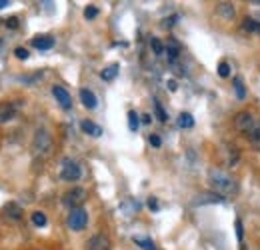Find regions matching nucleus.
I'll list each match as a JSON object with an SVG mask.
<instances>
[{"instance_id":"b1692460","label":"nucleus","mask_w":260,"mask_h":250,"mask_svg":"<svg viewBox=\"0 0 260 250\" xmlns=\"http://www.w3.org/2000/svg\"><path fill=\"white\" fill-rule=\"evenodd\" d=\"M154 110H156V116H158V120H160V122H166V120H168V114L164 112L162 104H160L158 100H154Z\"/></svg>"},{"instance_id":"cd10ccee","label":"nucleus","mask_w":260,"mask_h":250,"mask_svg":"<svg viewBox=\"0 0 260 250\" xmlns=\"http://www.w3.org/2000/svg\"><path fill=\"white\" fill-rule=\"evenodd\" d=\"M218 74H220L222 78H226L228 74H230V66H228V63H220V64H218Z\"/></svg>"},{"instance_id":"ddd939ff","label":"nucleus","mask_w":260,"mask_h":250,"mask_svg":"<svg viewBox=\"0 0 260 250\" xmlns=\"http://www.w3.org/2000/svg\"><path fill=\"white\" fill-rule=\"evenodd\" d=\"M118 70H120V66L114 63V64H110V66H106L102 72H100V78L102 80H114L116 76H118Z\"/></svg>"},{"instance_id":"aec40b11","label":"nucleus","mask_w":260,"mask_h":250,"mask_svg":"<svg viewBox=\"0 0 260 250\" xmlns=\"http://www.w3.org/2000/svg\"><path fill=\"white\" fill-rule=\"evenodd\" d=\"M134 242H136L142 250H156L154 242H152L150 238H140V236H136V238H134Z\"/></svg>"},{"instance_id":"9d476101","label":"nucleus","mask_w":260,"mask_h":250,"mask_svg":"<svg viewBox=\"0 0 260 250\" xmlns=\"http://www.w3.org/2000/svg\"><path fill=\"white\" fill-rule=\"evenodd\" d=\"M86 250H110V240L106 234H94L88 244H86Z\"/></svg>"},{"instance_id":"c9c22d12","label":"nucleus","mask_w":260,"mask_h":250,"mask_svg":"<svg viewBox=\"0 0 260 250\" xmlns=\"http://www.w3.org/2000/svg\"><path fill=\"white\" fill-rule=\"evenodd\" d=\"M2 46H4V40H2V38H0V50H2Z\"/></svg>"},{"instance_id":"bb28decb","label":"nucleus","mask_w":260,"mask_h":250,"mask_svg":"<svg viewBox=\"0 0 260 250\" xmlns=\"http://www.w3.org/2000/svg\"><path fill=\"white\" fill-rule=\"evenodd\" d=\"M84 16H86L88 20L96 18V16H98V8H96V6H86V10H84Z\"/></svg>"},{"instance_id":"6e6552de","label":"nucleus","mask_w":260,"mask_h":250,"mask_svg":"<svg viewBox=\"0 0 260 250\" xmlns=\"http://www.w3.org/2000/svg\"><path fill=\"white\" fill-rule=\"evenodd\" d=\"M52 94H54V98L58 100V104H60L64 110H70V106H72V98H70V94H68V90H66L64 86L54 84V86H52Z\"/></svg>"},{"instance_id":"f704fd0d","label":"nucleus","mask_w":260,"mask_h":250,"mask_svg":"<svg viewBox=\"0 0 260 250\" xmlns=\"http://www.w3.org/2000/svg\"><path fill=\"white\" fill-rule=\"evenodd\" d=\"M4 6H8V2H6V0H0V10H2Z\"/></svg>"},{"instance_id":"2f4dec72","label":"nucleus","mask_w":260,"mask_h":250,"mask_svg":"<svg viewBox=\"0 0 260 250\" xmlns=\"http://www.w3.org/2000/svg\"><path fill=\"white\" fill-rule=\"evenodd\" d=\"M176 88H178V86H176V82H174V80H168V90H170V92H174Z\"/></svg>"},{"instance_id":"f257e3e1","label":"nucleus","mask_w":260,"mask_h":250,"mask_svg":"<svg viewBox=\"0 0 260 250\" xmlns=\"http://www.w3.org/2000/svg\"><path fill=\"white\" fill-rule=\"evenodd\" d=\"M208 182H210V188L216 192V194H220V196H234L236 192H238V184H236V180L226 174L224 170H220V168H210V172H208Z\"/></svg>"},{"instance_id":"20e7f679","label":"nucleus","mask_w":260,"mask_h":250,"mask_svg":"<svg viewBox=\"0 0 260 250\" xmlns=\"http://www.w3.org/2000/svg\"><path fill=\"white\" fill-rule=\"evenodd\" d=\"M66 222H68V228H70V230L80 232V230H84L86 224H88V212H86L82 206H80V208H72Z\"/></svg>"},{"instance_id":"7ed1b4c3","label":"nucleus","mask_w":260,"mask_h":250,"mask_svg":"<svg viewBox=\"0 0 260 250\" xmlns=\"http://www.w3.org/2000/svg\"><path fill=\"white\" fill-rule=\"evenodd\" d=\"M88 198V192L84 190L82 186H74L70 188L68 192H64V196H62V202H64L66 206L72 210V208H80L82 204H84V200Z\"/></svg>"},{"instance_id":"f03ea898","label":"nucleus","mask_w":260,"mask_h":250,"mask_svg":"<svg viewBox=\"0 0 260 250\" xmlns=\"http://www.w3.org/2000/svg\"><path fill=\"white\" fill-rule=\"evenodd\" d=\"M32 150L34 154H38V157H48L50 154V150H52V138H50L48 130H44V128H38L36 130L32 140Z\"/></svg>"},{"instance_id":"a211bd4d","label":"nucleus","mask_w":260,"mask_h":250,"mask_svg":"<svg viewBox=\"0 0 260 250\" xmlns=\"http://www.w3.org/2000/svg\"><path fill=\"white\" fill-rule=\"evenodd\" d=\"M178 52H180V46H178V42L170 40V44L166 46V54H168V58H170V60H176V58H178Z\"/></svg>"},{"instance_id":"5701e85b","label":"nucleus","mask_w":260,"mask_h":250,"mask_svg":"<svg viewBox=\"0 0 260 250\" xmlns=\"http://www.w3.org/2000/svg\"><path fill=\"white\" fill-rule=\"evenodd\" d=\"M138 122H140V120H138V114H136L134 110H130L128 112V128L132 130V132L138 130Z\"/></svg>"},{"instance_id":"6ab92c4d","label":"nucleus","mask_w":260,"mask_h":250,"mask_svg":"<svg viewBox=\"0 0 260 250\" xmlns=\"http://www.w3.org/2000/svg\"><path fill=\"white\" fill-rule=\"evenodd\" d=\"M30 218H32V224L34 226H38V228H42V226H46V214L44 212H40V210H36V212H32L30 214Z\"/></svg>"},{"instance_id":"a878e982","label":"nucleus","mask_w":260,"mask_h":250,"mask_svg":"<svg viewBox=\"0 0 260 250\" xmlns=\"http://www.w3.org/2000/svg\"><path fill=\"white\" fill-rule=\"evenodd\" d=\"M14 56L20 58V60H26V58H28V50L22 48V46H18V48H14Z\"/></svg>"},{"instance_id":"f3484780","label":"nucleus","mask_w":260,"mask_h":250,"mask_svg":"<svg viewBox=\"0 0 260 250\" xmlns=\"http://www.w3.org/2000/svg\"><path fill=\"white\" fill-rule=\"evenodd\" d=\"M178 126H180V128H192V126H194L192 114H188V112H180V116H178Z\"/></svg>"},{"instance_id":"7c9ffc66","label":"nucleus","mask_w":260,"mask_h":250,"mask_svg":"<svg viewBox=\"0 0 260 250\" xmlns=\"http://www.w3.org/2000/svg\"><path fill=\"white\" fill-rule=\"evenodd\" d=\"M236 234H238V238L242 240V222H240V220H236Z\"/></svg>"},{"instance_id":"4468645a","label":"nucleus","mask_w":260,"mask_h":250,"mask_svg":"<svg viewBox=\"0 0 260 250\" xmlns=\"http://www.w3.org/2000/svg\"><path fill=\"white\" fill-rule=\"evenodd\" d=\"M80 128H82V132H86V134H90V136H100L102 134V128L94 122H90V120H82L80 122Z\"/></svg>"},{"instance_id":"393cba45","label":"nucleus","mask_w":260,"mask_h":250,"mask_svg":"<svg viewBox=\"0 0 260 250\" xmlns=\"http://www.w3.org/2000/svg\"><path fill=\"white\" fill-rule=\"evenodd\" d=\"M234 88H236V96H238V98H244V96H246V92H244V86H242V80H240V78H236V80H234Z\"/></svg>"},{"instance_id":"0eeeda50","label":"nucleus","mask_w":260,"mask_h":250,"mask_svg":"<svg viewBox=\"0 0 260 250\" xmlns=\"http://www.w3.org/2000/svg\"><path fill=\"white\" fill-rule=\"evenodd\" d=\"M18 106H20L18 102H2L0 104V124H6L12 118H16Z\"/></svg>"},{"instance_id":"f8f14e48","label":"nucleus","mask_w":260,"mask_h":250,"mask_svg":"<svg viewBox=\"0 0 260 250\" xmlns=\"http://www.w3.org/2000/svg\"><path fill=\"white\" fill-rule=\"evenodd\" d=\"M80 102L84 104V108L94 110V108H96V104H98L96 94L92 92V90H88V88H82V90H80Z\"/></svg>"},{"instance_id":"dca6fc26","label":"nucleus","mask_w":260,"mask_h":250,"mask_svg":"<svg viewBox=\"0 0 260 250\" xmlns=\"http://www.w3.org/2000/svg\"><path fill=\"white\" fill-rule=\"evenodd\" d=\"M248 138H250V144H252L256 150H260V120H256V124H254V128L250 130Z\"/></svg>"},{"instance_id":"39448f33","label":"nucleus","mask_w":260,"mask_h":250,"mask_svg":"<svg viewBox=\"0 0 260 250\" xmlns=\"http://www.w3.org/2000/svg\"><path fill=\"white\" fill-rule=\"evenodd\" d=\"M80 174H82V170H80V164L76 160H72V158H64L62 160V166H60V178L62 180L74 182V180L80 178Z\"/></svg>"},{"instance_id":"473e14b6","label":"nucleus","mask_w":260,"mask_h":250,"mask_svg":"<svg viewBox=\"0 0 260 250\" xmlns=\"http://www.w3.org/2000/svg\"><path fill=\"white\" fill-rule=\"evenodd\" d=\"M148 206H150L152 210H156V208H158V204H156V200H154V198H150V200H148Z\"/></svg>"},{"instance_id":"2eb2a0df","label":"nucleus","mask_w":260,"mask_h":250,"mask_svg":"<svg viewBox=\"0 0 260 250\" xmlns=\"http://www.w3.org/2000/svg\"><path fill=\"white\" fill-rule=\"evenodd\" d=\"M218 14H222L224 18H234V14H236V10H234V6L230 4V2H220L218 4Z\"/></svg>"},{"instance_id":"423d86ee","label":"nucleus","mask_w":260,"mask_h":250,"mask_svg":"<svg viewBox=\"0 0 260 250\" xmlns=\"http://www.w3.org/2000/svg\"><path fill=\"white\" fill-rule=\"evenodd\" d=\"M254 124H256V118H254L252 112H248V110H242V112H238V114L234 116V128H236L238 132L250 134V130L254 128Z\"/></svg>"},{"instance_id":"c85d7f7f","label":"nucleus","mask_w":260,"mask_h":250,"mask_svg":"<svg viewBox=\"0 0 260 250\" xmlns=\"http://www.w3.org/2000/svg\"><path fill=\"white\" fill-rule=\"evenodd\" d=\"M4 24H6V28H18V18L16 16H10L8 20H4Z\"/></svg>"},{"instance_id":"72a5a7b5","label":"nucleus","mask_w":260,"mask_h":250,"mask_svg":"<svg viewBox=\"0 0 260 250\" xmlns=\"http://www.w3.org/2000/svg\"><path fill=\"white\" fill-rule=\"evenodd\" d=\"M142 124H150V114H142Z\"/></svg>"},{"instance_id":"412c9836","label":"nucleus","mask_w":260,"mask_h":250,"mask_svg":"<svg viewBox=\"0 0 260 250\" xmlns=\"http://www.w3.org/2000/svg\"><path fill=\"white\" fill-rule=\"evenodd\" d=\"M150 46H152V52H154L156 56H162L164 52H166V48H164V44L160 42V38H152V40H150Z\"/></svg>"},{"instance_id":"1a4fd4ad","label":"nucleus","mask_w":260,"mask_h":250,"mask_svg":"<svg viewBox=\"0 0 260 250\" xmlns=\"http://www.w3.org/2000/svg\"><path fill=\"white\" fill-rule=\"evenodd\" d=\"M2 212H4V218L12 220V222H18V220H22V216H24L22 208L16 202H6L4 208H2Z\"/></svg>"},{"instance_id":"4be33fe9","label":"nucleus","mask_w":260,"mask_h":250,"mask_svg":"<svg viewBox=\"0 0 260 250\" xmlns=\"http://www.w3.org/2000/svg\"><path fill=\"white\" fill-rule=\"evenodd\" d=\"M244 30H250V32H260V22H256L254 18H246L244 20Z\"/></svg>"},{"instance_id":"9b49d317","label":"nucleus","mask_w":260,"mask_h":250,"mask_svg":"<svg viewBox=\"0 0 260 250\" xmlns=\"http://www.w3.org/2000/svg\"><path fill=\"white\" fill-rule=\"evenodd\" d=\"M32 46L38 50H50L54 46V38L48 36V34H38L32 38Z\"/></svg>"},{"instance_id":"c756f323","label":"nucleus","mask_w":260,"mask_h":250,"mask_svg":"<svg viewBox=\"0 0 260 250\" xmlns=\"http://www.w3.org/2000/svg\"><path fill=\"white\" fill-rule=\"evenodd\" d=\"M148 140H150V144H152L154 148H158V146L162 144V140H160V136H158V134H150V138H148Z\"/></svg>"}]
</instances>
